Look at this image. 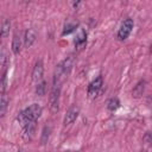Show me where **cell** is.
<instances>
[{
	"instance_id": "20",
	"label": "cell",
	"mask_w": 152,
	"mask_h": 152,
	"mask_svg": "<svg viewBox=\"0 0 152 152\" xmlns=\"http://www.w3.org/2000/svg\"><path fill=\"white\" fill-rule=\"evenodd\" d=\"M144 141H145L146 144H148V145H152V134H151L150 132H147V133L145 134V137H144Z\"/></svg>"
},
{
	"instance_id": "3",
	"label": "cell",
	"mask_w": 152,
	"mask_h": 152,
	"mask_svg": "<svg viewBox=\"0 0 152 152\" xmlns=\"http://www.w3.org/2000/svg\"><path fill=\"white\" fill-rule=\"evenodd\" d=\"M59 96H61V86H52L49 97L50 110L52 113H57L59 109Z\"/></svg>"
},
{
	"instance_id": "10",
	"label": "cell",
	"mask_w": 152,
	"mask_h": 152,
	"mask_svg": "<svg viewBox=\"0 0 152 152\" xmlns=\"http://www.w3.org/2000/svg\"><path fill=\"white\" fill-rule=\"evenodd\" d=\"M34 131H36V121H34V122H30V124L23 126L21 137H23L25 140H31V138L33 137Z\"/></svg>"
},
{
	"instance_id": "12",
	"label": "cell",
	"mask_w": 152,
	"mask_h": 152,
	"mask_svg": "<svg viewBox=\"0 0 152 152\" xmlns=\"http://www.w3.org/2000/svg\"><path fill=\"white\" fill-rule=\"evenodd\" d=\"M145 84H146L145 81H140V82L134 87V89H133V91H132V95H133L134 97H140V96L142 95L144 90H145Z\"/></svg>"
},
{
	"instance_id": "9",
	"label": "cell",
	"mask_w": 152,
	"mask_h": 152,
	"mask_svg": "<svg viewBox=\"0 0 152 152\" xmlns=\"http://www.w3.org/2000/svg\"><path fill=\"white\" fill-rule=\"evenodd\" d=\"M36 39H37V32H36V30L28 28L25 32V36H24V45H25V48H31L34 44Z\"/></svg>"
},
{
	"instance_id": "18",
	"label": "cell",
	"mask_w": 152,
	"mask_h": 152,
	"mask_svg": "<svg viewBox=\"0 0 152 152\" xmlns=\"http://www.w3.org/2000/svg\"><path fill=\"white\" fill-rule=\"evenodd\" d=\"M76 30V25L75 24H70V23H68V24H65V26H64V30H63V36H65V34H69V33H71L72 31H75Z\"/></svg>"
},
{
	"instance_id": "22",
	"label": "cell",
	"mask_w": 152,
	"mask_h": 152,
	"mask_svg": "<svg viewBox=\"0 0 152 152\" xmlns=\"http://www.w3.org/2000/svg\"><path fill=\"white\" fill-rule=\"evenodd\" d=\"M127 1H128V0H121V2H122V4H126Z\"/></svg>"
},
{
	"instance_id": "2",
	"label": "cell",
	"mask_w": 152,
	"mask_h": 152,
	"mask_svg": "<svg viewBox=\"0 0 152 152\" xmlns=\"http://www.w3.org/2000/svg\"><path fill=\"white\" fill-rule=\"evenodd\" d=\"M42 113H43V108L38 103H33V104L28 106L27 108H25L24 110H21L17 115V120L21 126H25L30 122L37 121L40 118Z\"/></svg>"
},
{
	"instance_id": "4",
	"label": "cell",
	"mask_w": 152,
	"mask_h": 152,
	"mask_svg": "<svg viewBox=\"0 0 152 152\" xmlns=\"http://www.w3.org/2000/svg\"><path fill=\"white\" fill-rule=\"evenodd\" d=\"M102 87H103V80H102V76H97L95 80H93L89 86H88V96L94 99L96 97L101 90H102Z\"/></svg>"
},
{
	"instance_id": "11",
	"label": "cell",
	"mask_w": 152,
	"mask_h": 152,
	"mask_svg": "<svg viewBox=\"0 0 152 152\" xmlns=\"http://www.w3.org/2000/svg\"><path fill=\"white\" fill-rule=\"evenodd\" d=\"M12 51L15 55L20 53V51H21V37L18 33H15L13 36V39H12Z\"/></svg>"
},
{
	"instance_id": "19",
	"label": "cell",
	"mask_w": 152,
	"mask_h": 152,
	"mask_svg": "<svg viewBox=\"0 0 152 152\" xmlns=\"http://www.w3.org/2000/svg\"><path fill=\"white\" fill-rule=\"evenodd\" d=\"M5 89H6V72H4L1 78V95L5 94Z\"/></svg>"
},
{
	"instance_id": "6",
	"label": "cell",
	"mask_w": 152,
	"mask_h": 152,
	"mask_svg": "<svg viewBox=\"0 0 152 152\" xmlns=\"http://www.w3.org/2000/svg\"><path fill=\"white\" fill-rule=\"evenodd\" d=\"M74 43H75V48L77 51H81L87 45V32L82 27L77 28V33H76V38Z\"/></svg>"
},
{
	"instance_id": "7",
	"label": "cell",
	"mask_w": 152,
	"mask_h": 152,
	"mask_svg": "<svg viewBox=\"0 0 152 152\" xmlns=\"http://www.w3.org/2000/svg\"><path fill=\"white\" fill-rule=\"evenodd\" d=\"M78 113H80V108L76 107V106H72L70 107L68 110H66V114L64 115V120H63V124L66 126V125H70L72 124L77 116H78Z\"/></svg>"
},
{
	"instance_id": "21",
	"label": "cell",
	"mask_w": 152,
	"mask_h": 152,
	"mask_svg": "<svg viewBox=\"0 0 152 152\" xmlns=\"http://www.w3.org/2000/svg\"><path fill=\"white\" fill-rule=\"evenodd\" d=\"M80 1H81V0H75V1H74V4H72V6H74L75 8H77V6H78Z\"/></svg>"
},
{
	"instance_id": "16",
	"label": "cell",
	"mask_w": 152,
	"mask_h": 152,
	"mask_svg": "<svg viewBox=\"0 0 152 152\" xmlns=\"http://www.w3.org/2000/svg\"><path fill=\"white\" fill-rule=\"evenodd\" d=\"M45 93H46V82L45 81L38 82V86L36 88V94L38 96H43V95H45Z\"/></svg>"
},
{
	"instance_id": "15",
	"label": "cell",
	"mask_w": 152,
	"mask_h": 152,
	"mask_svg": "<svg viewBox=\"0 0 152 152\" xmlns=\"http://www.w3.org/2000/svg\"><path fill=\"white\" fill-rule=\"evenodd\" d=\"M119 107H120V101H119L116 97H113V99H110V100L108 101V103H107V108H108L110 112H114V110H116Z\"/></svg>"
},
{
	"instance_id": "14",
	"label": "cell",
	"mask_w": 152,
	"mask_h": 152,
	"mask_svg": "<svg viewBox=\"0 0 152 152\" xmlns=\"http://www.w3.org/2000/svg\"><path fill=\"white\" fill-rule=\"evenodd\" d=\"M7 106H8V101H7V99H6L5 94H4V95H1V100H0V116L1 118L5 116Z\"/></svg>"
},
{
	"instance_id": "1",
	"label": "cell",
	"mask_w": 152,
	"mask_h": 152,
	"mask_svg": "<svg viewBox=\"0 0 152 152\" xmlns=\"http://www.w3.org/2000/svg\"><path fill=\"white\" fill-rule=\"evenodd\" d=\"M74 64H75V57L74 55H69L62 63L57 65L53 74V86H61L63 83V81L70 74Z\"/></svg>"
},
{
	"instance_id": "8",
	"label": "cell",
	"mask_w": 152,
	"mask_h": 152,
	"mask_svg": "<svg viewBox=\"0 0 152 152\" xmlns=\"http://www.w3.org/2000/svg\"><path fill=\"white\" fill-rule=\"evenodd\" d=\"M43 74H44V64L42 59H38L33 66L32 70V80L34 82H39L43 78Z\"/></svg>"
},
{
	"instance_id": "17",
	"label": "cell",
	"mask_w": 152,
	"mask_h": 152,
	"mask_svg": "<svg viewBox=\"0 0 152 152\" xmlns=\"http://www.w3.org/2000/svg\"><path fill=\"white\" fill-rule=\"evenodd\" d=\"M50 133H51V127L45 126V127L43 128V133H42V138H40V142H42L43 145L48 142V140H49V138H50Z\"/></svg>"
},
{
	"instance_id": "5",
	"label": "cell",
	"mask_w": 152,
	"mask_h": 152,
	"mask_svg": "<svg viewBox=\"0 0 152 152\" xmlns=\"http://www.w3.org/2000/svg\"><path fill=\"white\" fill-rule=\"evenodd\" d=\"M133 26H134L133 19L127 18L126 20H124V23L121 24V26L118 31V38L120 40H125L126 38H128V36L131 34V32L133 30Z\"/></svg>"
},
{
	"instance_id": "13",
	"label": "cell",
	"mask_w": 152,
	"mask_h": 152,
	"mask_svg": "<svg viewBox=\"0 0 152 152\" xmlns=\"http://www.w3.org/2000/svg\"><path fill=\"white\" fill-rule=\"evenodd\" d=\"M10 30H11V20L6 19L2 23V26H1V37L6 38L8 36V33H10Z\"/></svg>"
}]
</instances>
